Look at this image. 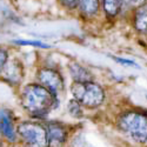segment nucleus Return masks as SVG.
Instances as JSON below:
<instances>
[{
    "label": "nucleus",
    "mask_w": 147,
    "mask_h": 147,
    "mask_svg": "<svg viewBox=\"0 0 147 147\" xmlns=\"http://www.w3.org/2000/svg\"><path fill=\"white\" fill-rule=\"evenodd\" d=\"M55 100L57 96L39 84L28 85L24 88L21 94L24 108L35 117H42L47 114L54 107Z\"/></svg>",
    "instance_id": "nucleus-1"
},
{
    "label": "nucleus",
    "mask_w": 147,
    "mask_h": 147,
    "mask_svg": "<svg viewBox=\"0 0 147 147\" xmlns=\"http://www.w3.org/2000/svg\"><path fill=\"white\" fill-rule=\"evenodd\" d=\"M119 127L125 134L138 142L147 141V114L138 111L124 113L119 119Z\"/></svg>",
    "instance_id": "nucleus-2"
},
{
    "label": "nucleus",
    "mask_w": 147,
    "mask_h": 147,
    "mask_svg": "<svg viewBox=\"0 0 147 147\" xmlns=\"http://www.w3.org/2000/svg\"><path fill=\"white\" fill-rule=\"evenodd\" d=\"M73 96L81 105L88 108L100 106L105 100V92L101 86L93 81L87 82H73L71 86Z\"/></svg>",
    "instance_id": "nucleus-3"
},
{
    "label": "nucleus",
    "mask_w": 147,
    "mask_h": 147,
    "mask_svg": "<svg viewBox=\"0 0 147 147\" xmlns=\"http://www.w3.org/2000/svg\"><path fill=\"white\" fill-rule=\"evenodd\" d=\"M18 134L31 147L47 146V131L42 125L38 124V122H21L18 126Z\"/></svg>",
    "instance_id": "nucleus-4"
},
{
    "label": "nucleus",
    "mask_w": 147,
    "mask_h": 147,
    "mask_svg": "<svg viewBox=\"0 0 147 147\" xmlns=\"http://www.w3.org/2000/svg\"><path fill=\"white\" fill-rule=\"evenodd\" d=\"M38 80L40 85L45 86L53 95H58L59 92L64 90V80L61 76L54 69L42 68L38 73Z\"/></svg>",
    "instance_id": "nucleus-5"
},
{
    "label": "nucleus",
    "mask_w": 147,
    "mask_h": 147,
    "mask_svg": "<svg viewBox=\"0 0 147 147\" xmlns=\"http://www.w3.org/2000/svg\"><path fill=\"white\" fill-rule=\"evenodd\" d=\"M47 131V147H63L67 139L65 127L59 122H48Z\"/></svg>",
    "instance_id": "nucleus-6"
},
{
    "label": "nucleus",
    "mask_w": 147,
    "mask_h": 147,
    "mask_svg": "<svg viewBox=\"0 0 147 147\" xmlns=\"http://www.w3.org/2000/svg\"><path fill=\"white\" fill-rule=\"evenodd\" d=\"M0 132L11 142L17 140V133L14 129L12 115L7 109H0Z\"/></svg>",
    "instance_id": "nucleus-7"
},
{
    "label": "nucleus",
    "mask_w": 147,
    "mask_h": 147,
    "mask_svg": "<svg viewBox=\"0 0 147 147\" xmlns=\"http://www.w3.org/2000/svg\"><path fill=\"white\" fill-rule=\"evenodd\" d=\"M133 24L139 33H147V4L136 8Z\"/></svg>",
    "instance_id": "nucleus-8"
},
{
    "label": "nucleus",
    "mask_w": 147,
    "mask_h": 147,
    "mask_svg": "<svg viewBox=\"0 0 147 147\" xmlns=\"http://www.w3.org/2000/svg\"><path fill=\"white\" fill-rule=\"evenodd\" d=\"M78 7L84 17L92 18L95 17L100 9V0H79Z\"/></svg>",
    "instance_id": "nucleus-9"
},
{
    "label": "nucleus",
    "mask_w": 147,
    "mask_h": 147,
    "mask_svg": "<svg viewBox=\"0 0 147 147\" xmlns=\"http://www.w3.org/2000/svg\"><path fill=\"white\" fill-rule=\"evenodd\" d=\"M69 73L76 82H87V81H92V76L91 73L84 68L82 66H80L77 63H73L69 65Z\"/></svg>",
    "instance_id": "nucleus-10"
},
{
    "label": "nucleus",
    "mask_w": 147,
    "mask_h": 147,
    "mask_svg": "<svg viewBox=\"0 0 147 147\" xmlns=\"http://www.w3.org/2000/svg\"><path fill=\"white\" fill-rule=\"evenodd\" d=\"M4 77L7 81L9 82H13V84H18L20 82L21 78H22V72L19 65L14 64V63H11V64H6L5 68H4Z\"/></svg>",
    "instance_id": "nucleus-11"
},
{
    "label": "nucleus",
    "mask_w": 147,
    "mask_h": 147,
    "mask_svg": "<svg viewBox=\"0 0 147 147\" xmlns=\"http://www.w3.org/2000/svg\"><path fill=\"white\" fill-rule=\"evenodd\" d=\"M101 3L105 13L108 17H117L121 11L124 0H101Z\"/></svg>",
    "instance_id": "nucleus-12"
},
{
    "label": "nucleus",
    "mask_w": 147,
    "mask_h": 147,
    "mask_svg": "<svg viewBox=\"0 0 147 147\" xmlns=\"http://www.w3.org/2000/svg\"><path fill=\"white\" fill-rule=\"evenodd\" d=\"M80 102L78 100H71L68 102V112L72 117H76V118H80L82 115V111H81V107H80Z\"/></svg>",
    "instance_id": "nucleus-13"
},
{
    "label": "nucleus",
    "mask_w": 147,
    "mask_h": 147,
    "mask_svg": "<svg viewBox=\"0 0 147 147\" xmlns=\"http://www.w3.org/2000/svg\"><path fill=\"white\" fill-rule=\"evenodd\" d=\"M14 44L21 45V46H35V47H41V48H50V45L44 44L39 40H13Z\"/></svg>",
    "instance_id": "nucleus-14"
},
{
    "label": "nucleus",
    "mask_w": 147,
    "mask_h": 147,
    "mask_svg": "<svg viewBox=\"0 0 147 147\" xmlns=\"http://www.w3.org/2000/svg\"><path fill=\"white\" fill-rule=\"evenodd\" d=\"M113 60H115L118 64L122 65V66H128V67H136V68H139L140 66L137 64V63H134V61L132 60H128V59H122V58H118V57H111Z\"/></svg>",
    "instance_id": "nucleus-15"
},
{
    "label": "nucleus",
    "mask_w": 147,
    "mask_h": 147,
    "mask_svg": "<svg viewBox=\"0 0 147 147\" xmlns=\"http://www.w3.org/2000/svg\"><path fill=\"white\" fill-rule=\"evenodd\" d=\"M6 61H7V52L3 48H0V73H1L6 66Z\"/></svg>",
    "instance_id": "nucleus-16"
},
{
    "label": "nucleus",
    "mask_w": 147,
    "mask_h": 147,
    "mask_svg": "<svg viewBox=\"0 0 147 147\" xmlns=\"http://www.w3.org/2000/svg\"><path fill=\"white\" fill-rule=\"evenodd\" d=\"M61 4H63L65 7L72 9V8H76L79 5V0H60Z\"/></svg>",
    "instance_id": "nucleus-17"
},
{
    "label": "nucleus",
    "mask_w": 147,
    "mask_h": 147,
    "mask_svg": "<svg viewBox=\"0 0 147 147\" xmlns=\"http://www.w3.org/2000/svg\"><path fill=\"white\" fill-rule=\"evenodd\" d=\"M128 4L131 7L137 8V7H140L145 4H147V0H128Z\"/></svg>",
    "instance_id": "nucleus-18"
},
{
    "label": "nucleus",
    "mask_w": 147,
    "mask_h": 147,
    "mask_svg": "<svg viewBox=\"0 0 147 147\" xmlns=\"http://www.w3.org/2000/svg\"><path fill=\"white\" fill-rule=\"evenodd\" d=\"M0 147H1V141H0Z\"/></svg>",
    "instance_id": "nucleus-19"
}]
</instances>
